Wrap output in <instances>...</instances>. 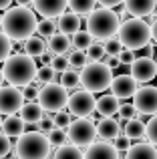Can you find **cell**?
Here are the masks:
<instances>
[{
    "mask_svg": "<svg viewBox=\"0 0 157 159\" xmlns=\"http://www.w3.org/2000/svg\"><path fill=\"white\" fill-rule=\"evenodd\" d=\"M38 20H36V12L30 10L28 6H14L8 8L4 12L2 18V30L10 36V40H26L36 32Z\"/></svg>",
    "mask_w": 157,
    "mask_h": 159,
    "instance_id": "1",
    "label": "cell"
},
{
    "mask_svg": "<svg viewBox=\"0 0 157 159\" xmlns=\"http://www.w3.org/2000/svg\"><path fill=\"white\" fill-rule=\"evenodd\" d=\"M4 79L10 83L12 87H18V89H24V87L32 85V81L36 79V61L26 52H16L12 57H8L4 61Z\"/></svg>",
    "mask_w": 157,
    "mask_h": 159,
    "instance_id": "2",
    "label": "cell"
},
{
    "mask_svg": "<svg viewBox=\"0 0 157 159\" xmlns=\"http://www.w3.org/2000/svg\"><path fill=\"white\" fill-rule=\"evenodd\" d=\"M121 20L119 14L113 12L111 8H95L89 16H87V30L93 34V39L97 40H109L119 32Z\"/></svg>",
    "mask_w": 157,
    "mask_h": 159,
    "instance_id": "3",
    "label": "cell"
},
{
    "mask_svg": "<svg viewBox=\"0 0 157 159\" xmlns=\"http://www.w3.org/2000/svg\"><path fill=\"white\" fill-rule=\"evenodd\" d=\"M52 143L43 131L22 133L16 141V159H48Z\"/></svg>",
    "mask_w": 157,
    "mask_h": 159,
    "instance_id": "4",
    "label": "cell"
},
{
    "mask_svg": "<svg viewBox=\"0 0 157 159\" xmlns=\"http://www.w3.org/2000/svg\"><path fill=\"white\" fill-rule=\"evenodd\" d=\"M117 36L123 43V47L131 48V51L145 48L147 44H149V40L153 39V36H151V26L143 18H139V16H133V18L121 22Z\"/></svg>",
    "mask_w": 157,
    "mask_h": 159,
    "instance_id": "5",
    "label": "cell"
},
{
    "mask_svg": "<svg viewBox=\"0 0 157 159\" xmlns=\"http://www.w3.org/2000/svg\"><path fill=\"white\" fill-rule=\"evenodd\" d=\"M111 83H113V69L103 61L89 62L81 70V85L83 89L91 91V93H101V91L109 89Z\"/></svg>",
    "mask_w": 157,
    "mask_h": 159,
    "instance_id": "6",
    "label": "cell"
},
{
    "mask_svg": "<svg viewBox=\"0 0 157 159\" xmlns=\"http://www.w3.org/2000/svg\"><path fill=\"white\" fill-rule=\"evenodd\" d=\"M69 89L59 83H48L40 89L38 93V103L47 113H59L69 105Z\"/></svg>",
    "mask_w": 157,
    "mask_h": 159,
    "instance_id": "7",
    "label": "cell"
},
{
    "mask_svg": "<svg viewBox=\"0 0 157 159\" xmlns=\"http://www.w3.org/2000/svg\"><path fill=\"white\" fill-rule=\"evenodd\" d=\"M67 133L75 145H91L97 137V123H93L89 117H77V121L69 125Z\"/></svg>",
    "mask_w": 157,
    "mask_h": 159,
    "instance_id": "8",
    "label": "cell"
},
{
    "mask_svg": "<svg viewBox=\"0 0 157 159\" xmlns=\"http://www.w3.org/2000/svg\"><path fill=\"white\" fill-rule=\"evenodd\" d=\"M69 113L75 117H91L95 111H97V99L91 91L81 89L75 91V93L69 97Z\"/></svg>",
    "mask_w": 157,
    "mask_h": 159,
    "instance_id": "9",
    "label": "cell"
},
{
    "mask_svg": "<svg viewBox=\"0 0 157 159\" xmlns=\"http://www.w3.org/2000/svg\"><path fill=\"white\" fill-rule=\"evenodd\" d=\"M24 105V93L18 87H2L0 89V113L2 115H14Z\"/></svg>",
    "mask_w": 157,
    "mask_h": 159,
    "instance_id": "10",
    "label": "cell"
},
{
    "mask_svg": "<svg viewBox=\"0 0 157 159\" xmlns=\"http://www.w3.org/2000/svg\"><path fill=\"white\" fill-rule=\"evenodd\" d=\"M133 105L141 115H155L157 113V87L147 85L137 89L133 95Z\"/></svg>",
    "mask_w": 157,
    "mask_h": 159,
    "instance_id": "11",
    "label": "cell"
},
{
    "mask_svg": "<svg viewBox=\"0 0 157 159\" xmlns=\"http://www.w3.org/2000/svg\"><path fill=\"white\" fill-rule=\"evenodd\" d=\"M129 66H131V75L139 83H149L157 75V62L151 57H137Z\"/></svg>",
    "mask_w": 157,
    "mask_h": 159,
    "instance_id": "12",
    "label": "cell"
},
{
    "mask_svg": "<svg viewBox=\"0 0 157 159\" xmlns=\"http://www.w3.org/2000/svg\"><path fill=\"white\" fill-rule=\"evenodd\" d=\"M137 83L139 81L131 73L117 75V77H113V83H111V93L119 99H129L137 93Z\"/></svg>",
    "mask_w": 157,
    "mask_h": 159,
    "instance_id": "13",
    "label": "cell"
},
{
    "mask_svg": "<svg viewBox=\"0 0 157 159\" xmlns=\"http://www.w3.org/2000/svg\"><path fill=\"white\" fill-rule=\"evenodd\" d=\"M32 6H34V12L43 18H56L63 12H67L69 0H34Z\"/></svg>",
    "mask_w": 157,
    "mask_h": 159,
    "instance_id": "14",
    "label": "cell"
},
{
    "mask_svg": "<svg viewBox=\"0 0 157 159\" xmlns=\"http://www.w3.org/2000/svg\"><path fill=\"white\" fill-rule=\"evenodd\" d=\"M85 159H119V149L109 141H97L87 147Z\"/></svg>",
    "mask_w": 157,
    "mask_h": 159,
    "instance_id": "15",
    "label": "cell"
},
{
    "mask_svg": "<svg viewBox=\"0 0 157 159\" xmlns=\"http://www.w3.org/2000/svg\"><path fill=\"white\" fill-rule=\"evenodd\" d=\"M119 133H121V123L115 121L113 117H103L101 121L97 123V135L105 141H111V139H117Z\"/></svg>",
    "mask_w": 157,
    "mask_h": 159,
    "instance_id": "16",
    "label": "cell"
},
{
    "mask_svg": "<svg viewBox=\"0 0 157 159\" xmlns=\"http://www.w3.org/2000/svg\"><path fill=\"white\" fill-rule=\"evenodd\" d=\"M123 4L131 16H139V18L153 14L155 10V0H125Z\"/></svg>",
    "mask_w": 157,
    "mask_h": 159,
    "instance_id": "17",
    "label": "cell"
},
{
    "mask_svg": "<svg viewBox=\"0 0 157 159\" xmlns=\"http://www.w3.org/2000/svg\"><path fill=\"white\" fill-rule=\"evenodd\" d=\"M18 115H20V119H22L26 125H34V123L38 125V123H40V119L44 117V109L40 107V103H32V101H28V103H24V105L20 107Z\"/></svg>",
    "mask_w": 157,
    "mask_h": 159,
    "instance_id": "18",
    "label": "cell"
},
{
    "mask_svg": "<svg viewBox=\"0 0 157 159\" xmlns=\"http://www.w3.org/2000/svg\"><path fill=\"white\" fill-rule=\"evenodd\" d=\"M59 30L65 32V34H75L77 30H81V14H77V12H63V14L59 16Z\"/></svg>",
    "mask_w": 157,
    "mask_h": 159,
    "instance_id": "19",
    "label": "cell"
},
{
    "mask_svg": "<svg viewBox=\"0 0 157 159\" xmlns=\"http://www.w3.org/2000/svg\"><path fill=\"white\" fill-rule=\"evenodd\" d=\"M119 97H115L113 93L111 95H101V97L97 99V113L101 117H113L115 113H119Z\"/></svg>",
    "mask_w": 157,
    "mask_h": 159,
    "instance_id": "20",
    "label": "cell"
},
{
    "mask_svg": "<svg viewBox=\"0 0 157 159\" xmlns=\"http://www.w3.org/2000/svg\"><path fill=\"white\" fill-rule=\"evenodd\" d=\"M125 159H157V149L153 143H135L127 149Z\"/></svg>",
    "mask_w": 157,
    "mask_h": 159,
    "instance_id": "21",
    "label": "cell"
},
{
    "mask_svg": "<svg viewBox=\"0 0 157 159\" xmlns=\"http://www.w3.org/2000/svg\"><path fill=\"white\" fill-rule=\"evenodd\" d=\"M71 34H65V32H55V34L48 39V51H51L52 54H67L69 48L73 47V40L69 39Z\"/></svg>",
    "mask_w": 157,
    "mask_h": 159,
    "instance_id": "22",
    "label": "cell"
},
{
    "mask_svg": "<svg viewBox=\"0 0 157 159\" xmlns=\"http://www.w3.org/2000/svg\"><path fill=\"white\" fill-rule=\"evenodd\" d=\"M2 133L8 137H20L24 133V121L20 119V115H8L2 121Z\"/></svg>",
    "mask_w": 157,
    "mask_h": 159,
    "instance_id": "23",
    "label": "cell"
},
{
    "mask_svg": "<svg viewBox=\"0 0 157 159\" xmlns=\"http://www.w3.org/2000/svg\"><path fill=\"white\" fill-rule=\"evenodd\" d=\"M123 125V135H127L129 139H139V137L145 135L147 131V123L139 121L137 117L135 119H129V121H121Z\"/></svg>",
    "mask_w": 157,
    "mask_h": 159,
    "instance_id": "24",
    "label": "cell"
},
{
    "mask_svg": "<svg viewBox=\"0 0 157 159\" xmlns=\"http://www.w3.org/2000/svg\"><path fill=\"white\" fill-rule=\"evenodd\" d=\"M47 44L48 43H44L43 36H34L32 34L30 39L24 40V51H26V54H30L32 58H40L44 52H47Z\"/></svg>",
    "mask_w": 157,
    "mask_h": 159,
    "instance_id": "25",
    "label": "cell"
},
{
    "mask_svg": "<svg viewBox=\"0 0 157 159\" xmlns=\"http://www.w3.org/2000/svg\"><path fill=\"white\" fill-rule=\"evenodd\" d=\"M55 77H56V70L52 69L51 65H43L38 69V73H36V79L32 81V85L38 87V89H43V87L48 85V83H55Z\"/></svg>",
    "mask_w": 157,
    "mask_h": 159,
    "instance_id": "26",
    "label": "cell"
},
{
    "mask_svg": "<svg viewBox=\"0 0 157 159\" xmlns=\"http://www.w3.org/2000/svg\"><path fill=\"white\" fill-rule=\"evenodd\" d=\"M55 159H85V153L78 149V145H61L55 153Z\"/></svg>",
    "mask_w": 157,
    "mask_h": 159,
    "instance_id": "27",
    "label": "cell"
},
{
    "mask_svg": "<svg viewBox=\"0 0 157 159\" xmlns=\"http://www.w3.org/2000/svg\"><path fill=\"white\" fill-rule=\"evenodd\" d=\"M97 6V0H69V8L81 16H89Z\"/></svg>",
    "mask_w": 157,
    "mask_h": 159,
    "instance_id": "28",
    "label": "cell"
},
{
    "mask_svg": "<svg viewBox=\"0 0 157 159\" xmlns=\"http://www.w3.org/2000/svg\"><path fill=\"white\" fill-rule=\"evenodd\" d=\"M73 47L75 48H83V51H87V48L93 44V34H91L89 30H77L75 34H73Z\"/></svg>",
    "mask_w": 157,
    "mask_h": 159,
    "instance_id": "29",
    "label": "cell"
},
{
    "mask_svg": "<svg viewBox=\"0 0 157 159\" xmlns=\"http://www.w3.org/2000/svg\"><path fill=\"white\" fill-rule=\"evenodd\" d=\"M56 30H59V24H55V18H43V20H38L36 32H38L43 39H51Z\"/></svg>",
    "mask_w": 157,
    "mask_h": 159,
    "instance_id": "30",
    "label": "cell"
},
{
    "mask_svg": "<svg viewBox=\"0 0 157 159\" xmlns=\"http://www.w3.org/2000/svg\"><path fill=\"white\" fill-rule=\"evenodd\" d=\"M69 62H71L73 69H85V66L89 65L87 51H83V48H75V51L69 54Z\"/></svg>",
    "mask_w": 157,
    "mask_h": 159,
    "instance_id": "31",
    "label": "cell"
},
{
    "mask_svg": "<svg viewBox=\"0 0 157 159\" xmlns=\"http://www.w3.org/2000/svg\"><path fill=\"white\" fill-rule=\"evenodd\" d=\"M61 85H65L69 91H71V89H77V87L81 85V75H78L77 70H73V69L65 70V73L61 75Z\"/></svg>",
    "mask_w": 157,
    "mask_h": 159,
    "instance_id": "32",
    "label": "cell"
},
{
    "mask_svg": "<svg viewBox=\"0 0 157 159\" xmlns=\"http://www.w3.org/2000/svg\"><path fill=\"white\" fill-rule=\"evenodd\" d=\"M10 51H12L10 36H8L4 30H0V62H4L8 57H10Z\"/></svg>",
    "mask_w": 157,
    "mask_h": 159,
    "instance_id": "33",
    "label": "cell"
},
{
    "mask_svg": "<svg viewBox=\"0 0 157 159\" xmlns=\"http://www.w3.org/2000/svg\"><path fill=\"white\" fill-rule=\"evenodd\" d=\"M67 137H69V133L65 131L63 127H52L51 133H48V139H51V143L55 145V147H61V145H65Z\"/></svg>",
    "mask_w": 157,
    "mask_h": 159,
    "instance_id": "34",
    "label": "cell"
},
{
    "mask_svg": "<svg viewBox=\"0 0 157 159\" xmlns=\"http://www.w3.org/2000/svg\"><path fill=\"white\" fill-rule=\"evenodd\" d=\"M105 54H107L105 44H101V43H93L89 48H87V57H89V61H91V62L101 61V58L105 57Z\"/></svg>",
    "mask_w": 157,
    "mask_h": 159,
    "instance_id": "35",
    "label": "cell"
},
{
    "mask_svg": "<svg viewBox=\"0 0 157 159\" xmlns=\"http://www.w3.org/2000/svg\"><path fill=\"white\" fill-rule=\"evenodd\" d=\"M123 43L119 39H109L105 43V51H107V57H119L121 54V51H123Z\"/></svg>",
    "mask_w": 157,
    "mask_h": 159,
    "instance_id": "36",
    "label": "cell"
},
{
    "mask_svg": "<svg viewBox=\"0 0 157 159\" xmlns=\"http://www.w3.org/2000/svg\"><path fill=\"white\" fill-rule=\"evenodd\" d=\"M51 66L56 70V73H61V75H63L65 70H69V69H71V62H69V58H65V54H56V57H52Z\"/></svg>",
    "mask_w": 157,
    "mask_h": 159,
    "instance_id": "37",
    "label": "cell"
},
{
    "mask_svg": "<svg viewBox=\"0 0 157 159\" xmlns=\"http://www.w3.org/2000/svg\"><path fill=\"white\" fill-rule=\"evenodd\" d=\"M147 139H149V143L157 145V115H153L149 119V123H147V131H145Z\"/></svg>",
    "mask_w": 157,
    "mask_h": 159,
    "instance_id": "38",
    "label": "cell"
},
{
    "mask_svg": "<svg viewBox=\"0 0 157 159\" xmlns=\"http://www.w3.org/2000/svg\"><path fill=\"white\" fill-rule=\"evenodd\" d=\"M52 121H55V127H69V125L73 123L71 121V113H65V111H59L55 113V117H52Z\"/></svg>",
    "mask_w": 157,
    "mask_h": 159,
    "instance_id": "39",
    "label": "cell"
},
{
    "mask_svg": "<svg viewBox=\"0 0 157 159\" xmlns=\"http://www.w3.org/2000/svg\"><path fill=\"white\" fill-rule=\"evenodd\" d=\"M137 109L135 105H121L119 109V117H121V121H129V119H135V115H137Z\"/></svg>",
    "mask_w": 157,
    "mask_h": 159,
    "instance_id": "40",
    "label": "cell"
},
{
    "mask_svg": "<svg viewBox=\"0 0 157 159\" xmlns=\"http://www.w3.org/2000/svg\"><path fill=\"white\" fill-rule=\"evenodd\" d=\"M10 149H12V145H10V137L4 135V133H0V159L6 157L8 153H10Z\"/></svg>",
    "mask_w": 157,
    "mask_h": 159,
    "instance_id": "41",
    "label": "cell"
},
{
    "mask_svg": "<svg viewBox=\"0 0 157 159\" xmlns=\"http://www.w3.org/2000/svg\"><path fill=\"white\" fill-rule=\"evenodd\" d=\"M135 51H131V48H123L121 54H119V61H121V65H131V62L135 61Z\"/></svg>",
    "mask_w": 157,
    "mask_h": 159,
    "instance_id": "42",
    "label": "cell"
},
{
    "mask_svg": "<svg viewBox=\"0 0 157 159\" xmlns=\"http://www.w3.org/2000/svg\"><path fill=\"white\" fill-rule=\"evenodd\" d=\"M22 93H24V99L32 101V99H38L40 89H38V87H34V85H28V87H24V89H22Z\"/></svg>",
    "mask_w": 157,
    "mask_h": 159,
    "instance_id": "43",
    "label": "cell"
},
{
    "mask_svg": "<svg viewBox=\"0 0 157 159\" xmlns=\"http://www.w3.org/2000/svg\"><path fill=\"white\" fill-rule=\"evenodd\" d=\"M113 145L119 149V151H127V149L131 147V143H129V137H127V135H121V137H117V141H115Z\"/></svg>",
    "mask_w": 157,
    "mask_h": 159,
    "instance_id": "44",
    "label": "cell"
},
{
    "mask_svg": "<svg viewBox=\"0 0 157 159\" xmlns=\"http://www.w3.org/2000/svg\"><path fill=\"white\" fill-rule=\"evenodd\" d=\"M101 6H105V8H113V6H119V4H123L125 0H97Z\"/></svg>",
    "mask_w": 157,
    "mask_h": 159,
    "instance_id": "45",
    "label": "cell"
},
{
    "mask_svg": "<svg viewBox=\"0 0 157 159\" xmlns=\"http://www.w3.org/2000/svg\"><path fill=\"white\" fill-rule=\"evenodd\" d=\"M151 36H153V40L157 43V18H155V22L151 24Z\"/></svg>",
    "mask_w": 157,
    "mask_h": 159,
    "instance_id": "46",
    "label": "cell"
},
{
    "mask_svg": "<svg viewBox=\"0 0 157 159\" xmlns=\"http://www.w3.org/2000/svg\"><path fill=\"white\" fill-rule=\"evenodd\" d=\"M12 4V0H0V10H4V8H8Z\"/></svg>",
    "mask_w": 157,
    "mask_h": 159,
    "instance_id": "47",
    "label": "cell"
},
{
    "mask_svg": "<svg viewBox=\"0 0 157 159\" xmlns=\"http://www.w3.org/2000/svg\"><path fill=\"white\" fill-rule=\"evenodd\" d=\"M32 2H34V0H16L18 6H28V4H32Z\"/></svg>",
    "mask_w": 157,
    "mask_h": 159,
    "instance_id": "48",
    "label": "cell"
},
{
    "mask_svg": "<svg viewBox=\"0 0 157 159\" xmlns=\"http://www.w3.org/2000/svg\"><path fill=\"white\" fill-rule=\"evenodd\" d=\"M4 81H6V79H4V70L0 69V89H2V85H4Z\"/></svg>",
    "mask_w": 157,
    "mask_h": 159,
    "instance_id": "49",
    "label": "cell"
},
{
    "mask_svg": "<svg viewBox=\"0 0 157 159\" xmlns=\"http://www.w3.org/2000/svg\"><path fill=\"white\" fill-rule=\"evenodd\" d=\"M153 14H155V18H157V0H155V10H153Z\"/></svg>",
    "mask_w": 157,
    "mask_h": 159,
    "instance_id": "50",
    "label": "cell"
},
{
    "mask_svg": "<svg viewBox=\"0 0 157 159\" xmlns=\"http://www.w3.org/2000/svg\"><path fill=\"white\" fill-rule=\"evenodd\" d=\"M0 129H2V113H0Z\"/></svg>",
    "mask_w": 157,
    "mask_h": 159,
    "instance_id": "51",
    "label": "cell"
},
{
    "mask_svg": "<svg viewBox=\"0 0 157 159\" xmlns=\"http://www.w3.org/2000/svg\"><path fill=\"white\" fill-rule=\"evenodd\" d=\"M2 18H4V16H2V14H0V28H2Z\"/></svg>",
    "mask_w": 157,
    "mask_h": 159,
    "instance_id": "52",
    "label": "cell"
},
{
    "mask_svg": "<svg viewBox=\"0 0 157 159\" xmlns=\"http://www.w3.org/2000/svg\"><path fill=\"white\" fill-rule=\"evenodd\" d=\"M153 81H155V87H157V75H155V79H153Z\"/></svg>",
    "mask_w": 157,
    "mask_h": 159,
    "instance_id": "53",
    "label": "cell"
}]
</instances>
